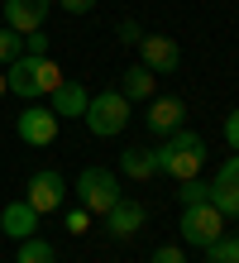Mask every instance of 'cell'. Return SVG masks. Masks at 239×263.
<instances>
[{
	"label": "cell",
	"mask_w": 239,
	"mask_h": 263,
	"mask_svg": "<svg viewBox=\"0 0 239 263\" xmlns=\"http://www.w3.org/2000/svg\"><path fill=\"white\" fill-rule=\"evenodd\" d=\"M206 263H239V235H220L215 244H206Z\"/></svg>",
	"instance_id": "cell-18"
},
{
	"label": "cell",
	"mask_w": 239,
	"mask_h": 263,
	"mask_svg": "<svg viewBox=\"0 0 239 263\" xmlns=\"http://www.w3.org/2000/svg\"><path fill=\"white\" fill-rule=\"evenodd\" d=\"M211 206L225 215V220H239V153H230L220 163V173L211 182Z\"/></svg>",
	"instance_id": "cell-7"
},
{
	"label": "cell",
	"mask_w": 239,
	"mask_h": 263,
	"mask_svg": "<svg viewBox=\"0 0 239 263\" xmlns=\"http://www.w3.org/2000/svg\"><path fill=\"white\" fill-rule=\"evenodd\" d=\"M143 220H149V211H143V201H134V196H120L115 206L105 211V235L110 239H134L139 230H143Z\"/></svg>",
	"instance_id": "cell-10"
},
{
	"label": "cell",
	"mask_w": 239,
	"mask_h": 263,
	"mask_svg": "<svg viewBox=\"0 0 239 263\" xmlns=\"http://www.w3.org/2000/svg\"><path fill=\"white\" fill-rule=\"evenodd\" d=\"M29 206H34L39 215H48V211H58V206H67V177L62 173H53V167H43V173H34L29 177Z\"/></svg>",
	"instance_id": "cell-8"
},
{
	"label": "cell",
	"mask_w": 239,
	"mask_h": 263,
	"mask_svg": "<svg viewBox=\"0 0 239 263\" xmlns=\"http://www.w3.org/2000/svg\"><path fill=\"white\" fill-rule=\"evenodd\" d=\"M153 163L158 173L172 177V182H187V177H201V163H206V139L196 129H172L163 134V144L153 148Z\"/></svg>",
	"instance_id": "cell-1"
},
{
	"label": "cell",
	"mask_w": 239,
	"mask_h": 263,
	"mask_svg": "<svg viewBox=\"0 0 239 263\" xmlns=\"http://www.w3.org/2000/svg\"><path fill=\"white\" fill-rule=\"evenodd\" d=\"M14 134H20L24 144H34V148H48V144L58 139V115L48 110V105H34V101H24L20 120H14Z\"/></svg>",
	"instance_id": "cell-6"
},
{
	"label": "cell",
	"mask_w": 239,
	"mask_h": 263,
	"mask_svg": "<svg viewBox=\"0 0 239 263\" xmlns=\"http://www.w3.org/2000/svg\"><path fill=\"white\" fill-rule=\"evenodd\" d=\"M120 96H124V101H153V96H158V77L143 67V63H134L130 72L120 77Z\"/></svg>",
	"instance_id": "cell-15"
},
{
	"label": "cell",
	"mask_w": 239,
	"mask_h": 263,
	"mask_svg": "<svg viewBox=\"0 0 239 263\" xmlns=\"http://www.w3.org/2000/svg\"><path fill=\"white\" fill-rule=\"evenodd\" d=\"M182 115H187V105H182V96H153L149 101V129L163 139V134H172V129H182Z\"/></svg>",
	"instance_id": "cell-12"
},
{
	"label": "cell",
	"mask_w": 239,
	"mask_h": 263,
	"mask_svg": "<svg viewBox=\"0 0 239 263\" xmlns=\"http://www.w3.org/2000/svg\"><path fill=\"white\" fill-rule=\"evenodd\" d=\"M10 96V86H5V72H0V101H5Z\"/></svg>",
	"instance_id": "cell-27"
},
{
	"label": "cell",
	"mask_w": 239,
	"mask_h": 263,
	"mask_svg": "<svg viewBox=\"0 0 239 263\" xmlns=\"http://www.w3.org/2000/svg\"><path fill=\"white\" fill-rule=\"evenodd\" d=\"M86 230H91V211L86 206H72L67 211V235H86Z\"/></svg>",
	"instance_id": "cell-21"
},
{
	"label": "cell",
	"mask_w": 239,
	"mask_h": 263,
	"mask_svg": "<svg viewBox=\"0 0 239 263\" xmlns=\"http://www.w3.org/2000/svg\"><path fill=\"white\" fill-rule=\"evenodd\" d=\"M24 53H34V58H48V34H43V29L24 34Z\"/></svg>",
	"instance_id": "cell-23"
},
{
	"label": "cell",
	"mask_w": 239,
	"mask_h": 263,
	"mask_svg": "<svg viewBox=\"0 0 239 263\" xmlns=\"http://www.w3.org/2000/svg\"><path fill=\"white\" fill-rule=\"evenodd\" d=\"M48 101H53L48 110H53L58 120H62V115L72 120V115H86V101H91V96H86V86H82V82H62V86H58Z\"/></svg>",
	"instance_id": "cell-14"
},
{
	"label": "cell",
	"mask_w": 239,
	"mask_h": 263,
	"mask_svg": "<svg viewBox=\"0 0 239 263\" xmlns=\"http://www.w3.org/2000/svg\"><path fill=\"white\" fill-rule=\"evenodd\" d=\"M0 230H5L10 239H29V235L39 230V211L29 206L24 196H20V201H10V206L0 211Z\"/></svg>",
	"instance_id": "cell-13"
},
{
	"label": "cell",
	"mask_w": 239,
	"mask_h": 263,
	"mask_svg": "<svg viewBox=\"0 0 239 263\" xmlns=\"http://www.w3.org/2000/svg\"><path fill=\"white\" fill-rule=\"evenodd\" d=\"M201 201H211V182H201V177L177 182V206H201Z\"/></svg>",
	"instance_id": "cell-19"
},
{
	"label": "cell",
	"mask_w": 239,
	"mask_h": 263,
	"mask_svg": "<svg viewBox=\"0 0 239 263\" xmlns=\"http://www.w3.org/2000/svg\"><path fill=\"white\" fill-rule=\"evenodd\" d=\"M220 230H225V215H220L211 201H201V206H182V244L206 249V244L220 239Z\"/></svg>",
	"instance_id": "cell-5"
},
{
	"label": "cell",
	"mask_w": 239,
	"mask_h": 263,
	"mask_svg": "<svg viewBox=\"0 0 239 263\" xmlns=\"http://www.w3.org/2000/svg\"><path fill=\"white\" fill-rule=\"evenodd\" d=\"M149 263H187V254H182V244H158Z\"/></svg>",
	"instance_id": "cell-22"
},
{
	"label": "cell",
	"mask_w": 239,
	"mask_h": 263,
	"mask_svg": "<svg viewBox=\"0 0 239 263\" xmlns=\"http://www.w3.org/2000/svg\"><path fill=\"white\" fill-rule=\"evenodd\" d=\"M115 34H120V43H130V48H139V39H143V29H139L134 20H120V29H115Z\"/></svg>",
	"instance_id": "cell-24"
},
{
	"label": "cell",
	"mask_w": 239,
	"mask_h": 263,
	"mask_svg": "<svg viewBox=\"0 0 239 263\" xmlns=\"http://www.w3.org/2000/svg\"><path fill=\"white\" fill-rule=\"evenodd\" d=\"M120 196H124L120 177L110 173V167H82V177H77V201H82L91 215H105Z\"/></svg>",
	"instance_id": "cell-4"
},
{
	"label": "cell",
	"mask_w": 239,
	"mask_h": 263,
	"mask_svg": "<svg viewBox=\"0 0 239 263\" xmlns=\"http://www.w3.org/2000/svg\"><path fill=\"white\" fill-rule=\"evenodd\" d=\"M86 129L96 139H115L124 125H130V101L120 96V91H101V96H91L86 101Z\"/></svg>",
	"instance_id": "cell-3"
},
{
	"label": "cell",
	"mask_w": 239,
	"mask_h": 263,
	"mask_svg": "<svg viewBox=\"0 0 239 263\" xmlns=\"http://www.w3.org/2000/svg\"><path fill=\"white\" fill-rule=\"evenodd\" d=\"M58 5L67 10V14H91V10H96V0H58Z\"/></svg>",
	"instance_id": "cell-26"
},
{
	"label": "cell",
	"mask_w": 239,
	"mask_h": 263,
	"mask_svg": "<svg viewBox=\"0 0 239 263\" xmlns=\"http://www.w3.org/2000/svg\"><path fill=\"white\" fill-rule=\"evenodd\" d=\"M14 263H58V249H53L43 235H29V239H20V254H14Z\"/></svg>",
	"instance_id": "cell-17"
},
{
	"label": "cell",
	"mask_w": 239,
	"mask_h": 263,
	"mask_svg": "<svg viewBox=\"0 0 239 263\" xmlns=\"http://www.w3.org/2000/svg\"><path fill=\"white\" fill-rule=\"evenodd\" d=\"M225 144L239 153V110H230V115H225Z\"/></svg>",
	"instance_id": "cell-25"
},
{
	"label": "cell",
	"mask_w": 239,
	"mask_h": 263,
	"mask_svg": "<svg viewBox=\"0 0 239 263\" xmlns=\"http://www.w3.org/2000/svg\"><path fill=\"white\" fill-rule=\"evenodd\" d=\"M120 173H124V177H134V182H149V177L158 173L153 148H124V153H120Z\"/></svg>",
	"instance_id": "cell-16"
},
{
	"label": "cell",
	"mask_w": 239,
	"mask_h": 263,
	"mask_svg": "<svg viewBox=\"0 0 239 263\" xmlns=\"http://www.w3.org/2000/svg\"><path fill=\"white\" fill-rule=\"evenodd\" d=\"M24 53V34H14V29H0V63H14V58Z\"/></svg>",
	"instance_id": "cell-20"
},
{
	"label": "cell",
	"mask_w": 239,
	"mask_h": 263,
	"mask_svg": "<svg viewBox=\"0 0 239 263\" xmlns=\"http://www.w3.org/2000/svg\"><path fill=\"white\" fill-rule=\"evenodd\" d=\"M48 10H53V0H5V29L34 34V29H43Z\"/></svg>",
	"instance_id": "cell-11"
},
{
	"label": "cell",
	"mask_w": 239,
	"mask_h": 263,
	"mask_svg": "<svg viewBox=\"0 0 239 263\" xmlns=\"http://www.w3.org/2000/svg\"><path fill=\"white\" fill-rule=\"evenodd\" d=\"M67 82L62 77V67L53 63V58H34V53H20L14 63L5 67V86H10V96H20V101H39V96H53V91Z\"/></svg>",
	"instance_id": "cell-2"
},
{
	"label": "cell",
	"mask_w": 239,
	"mask_h": 263,
	"mask_svg": "<svg viewBox=\"0 0 239 263\" xmlns=\"http://www.w3.org/2000/svg\"><path fill=\"white\" fill-rule=\"evenodd\" d=\"M139 53H143V67L153 77H172L182 67V48H177V39H168V34H143Z\"/></svg>",
	"instance_id": "cell-9"
}]
</instances>
